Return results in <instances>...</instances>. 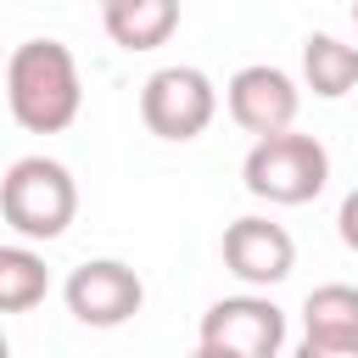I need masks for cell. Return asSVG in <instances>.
<instances>
[{"instance_id": "cell-1", "label": "cell", "mask_w": 358, "mask_h": 358, "mask_svg": "<svg viewBox=\"0 0 358 358\" xmlns=\"http://www.w3.org/2000/svg\"><path fill=\"white\" fill-rule=\"evenodd\" d=\"M6 106L28 134H62L84 106L73 50L62 39H22L6 56Z\"/></svg>"}, {"instance_id": "cell-2", "label": "cell", "mask_w": 358, "mask_h": 358, "mask_svg": "<svg viewBox=\"0 0 358 358\" xmlns=\"http://www.w3.org/2000/svg\"><path fill=\"white\" fill-rule=\"evenodd\" d=\"M0 218L22 241H56L78 218V185L56 157H17L0 179Z\"/></svg>"}, {"instance_id": "cell-3", "label": "cell", "mask_w": 358, "mask_h": 358, "mask_svg": "<svg viewBox=\"0 0 358 358\" xmlns=\"http://www.w3.org/2000/svg\"><path fill=\"white\" fill-rule=\"evenodd\" d=\"M241 179L257 201L268 207H302L324 190L330 179V151L319 145V134H268V140H252L246 162H241Z\"/></svg>"}, {"instance_id": "cell-4", "label": "cell", "mask_w": 358, "mask_h": 358, "mask_svg": "<svg viewBox=\"0 0 358 358\" xmlns=\"http://www.w3.org/2000/svg\"><path fill=\"white\" fill-rule=\"evenodd\" d=\"M218 117V90L201 67H157L145 84H140V123L157 134V140H196L207 134V123Z\"/></svg>"}, {"instance_id": "cell-5", "label": "cell", "mask_w": 358, "mask_h": 358, "mask_svg": "<svg viewBox=\"0 0 358 358\" xmlns=\"http://www.w3.org/2000/svg\"><path fill=\"white\" fill-rule=\"evenodd\" d=\"M201 347L235 352V358H280L285 347V308L268 302L263 291L218 296L201 313Z\"/></svg>"}, {"instance_id": "cell-6", "label": "cell", "mask_w": 358, "mask_h": 358, "mask_svg": "<svg viewBox=\"0 0 358 358\" xmlns=\"http://www.w3.org/2000/svg\"><path fill=\"white\" fill-rule=\"evenodd\" d=\"M62 296H67V313H73L78 324H90V330H117V324H129V319L140 313L145 285H140V274H134L129 263H117V257H90V263H78V268L67 274Z\"/></svg>"}, {"instance_id": "cell-7", "label": "cell", "mask_w": 358, "mask_h": 358, "mask_svg": "<svg viewBox=\"0 0 358 358\" xmlns=\"http://www.w3.org/2000/svg\"><path fill=\"white\" fill-rule=\"evenodd\" d=\"M224 106H229V117H235L246 134L268 140V134H285V129L296 123L302 90H296V78H291L285 67L252 62V67H241V73L224 84Z\"/></svg>"}, {"instance_id": "cell-8", "label": "cell", "mask_w": 358, "mask_h": 358, "mask_svg": "<svg viewBox=\"0 0 358 358\" xmlns=\"http://www.w3.org/2000/svg\"><path fill=\"white\" fill-rule=\"evenodd\" d=\"M224 268H229L246 291H268V285H280V280L296 268V241H291L285 224L246 213V218H235V224L224 229Z\"/></svg>"}, {"instance_id": "cell-9", "label": "cell", "mask_w": 358, "mask_h": 358, "mask_svg": "<svg viewBox=\"0 0 358 358\" xmlns=\"http://www.w3.org/2000/svg\"><path fill=\"white\" fill-rule=\"evenodd\" d=\"M101 22L117 50H157L179 28V0H106Z\"/></svg>"}, {"instance_id": "cell-10", "label": "cell", "mask_w": 358, "mask_h": 358, "mask_svg": "<svg viewBox=\"0 0 358 358\" xmlns=\"http://www.w3.org/2000/svg\"><path fill=\"white\" fill-rule=\"evenodd\" d=\"M302 84L319 101H341L347 90H358V45H347L336 34H308L302 39Z\"/></svg>"}, {"instance_id": "cell-11", "label": "cell", "mask_w": 358, "mask_h": 358, "mask_svg": "<svg viewBox=\"0 0 358 358\" xmlns=\"http://www.w3.org/2000/svg\"><path fill=\"white\" fill-rule=\"evenodd\" d=\"M302 336L308 341H358V285H347V280L313 285L302 302Z\"/></svg>"}, {"instance_id": "cell-12", "label": "cell", "mask_w": 358, "mask_h": 358, "mask_svg": "<svg viewBox=\"0 0 358 358\" xmlns=\"http://www.w3.org/2000/svg\"><path fill=\"white\" fill-rule=\"evenodd\" d=\"M45 291H50L45 257H39L28 241L0 246V313H28V308L45 302Z\"/></svg>"}, {"instance_id": "cell-13", "label": "cell", "mask_w": 358, "mask_h": 358, "mask_svg": "<svg viewBox=\"0 0 358 358\" xmlns=\"http://www.w3.org/2000/svg\"><path fill=\"white\" fill-rule=\"evenodd\" d=\"M336 235H341V246H347V252H358V190H347V196H341Z\"/></svg>"}, {"instance_id": "cell-14", "label": "cell", "mask_w": 358, "mask_h": 358, "mask_svg": "<svg viewBox=\"0 0 358 358\" xmlns=\"http://www.w3.org/2000/svg\"><path fill=\"white\" fill-rule=\"evenodd\" d=\"M291 358H358V341H296V352Z\"/></svg>"}, {"instance_id": "cell-15", "label": "cell", "mask_w": 358, "mask_h": 358, "mask_svg": "<svg viewBox=\"0 0 358 358\" xmlns=\"http://www.w3.org/2000/svg\"><path fill=\"white\" fill-rule=\"evenodd\" d=\"M190 358H235V352H218V347H196Z\"/></svg>"}, {"instance_id": "cell-16", "label": "cell", "mask_w": 358, "mask_h": 358, "mask_svg": "<svg viewBox=\"0 0 358 358\" xmlns=\"http://www.w3.org/2000/svg\"><path fill=\"white\" fill-rule=\"evenodd\" d=\"M0 358H11V341H6V330H0Z\"/></svg>"}, {"instance_id": "cell-17", "label": "cell", "mask_w": 358, "mask_h": 358, "mask_svg": "<svg viewBox=\"0 0 358 358\" xmlns=\"http://www.w3.org/2000/svg\"><path fill=\"white\" fill-rule=\"evenodd\" d=\"M352 22H358V0H352Z\"/></svg>"}, {"instance_id": "cell-18", "label": "cell", "mask_w": 358, "mask_h": 358, "mask_svg": "<svg viewBox=\"0 0 358 358\" xmlns=\"http://www.w3.org/2000/svg\"><path fill=\"white\" fill-rule=\"evenodd\" d=\"M0 84H6V62H0Z\"/></svg>"}, {"instance_id": "cell-19", "label": "cell", "mask_w": 358, "mask_h": 358, "mask_svg": "<svg viewBox=\"0 0 358 358\" xmlns=\"http://www.w3.org/2000/svg\"><path fill=\"white\" fill-rule=\"evenodd\" d=\"M101 6H106V0H101Z\"/></svg>"}]
</instances>
